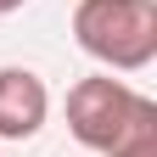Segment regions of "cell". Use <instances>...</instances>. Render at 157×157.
Segmentation results:
<instances>
[{
  "instance_id": "cell-2",
  "label": "cell",
  "mask_w": 157,
  "mask_h": 157,
  "mask_svg": "<svg viewBox=\"0 0 157 157\" xmlns=\"http://www.w3.org/2000/svg\"><path fill=\"white\" fill-rule=\"evenodd\" d=\"M135 107H140V90L129 84V78H112V73H90L78 78V84L67 90V129L78 146L101 151L124 135V124L135 118Z\"/></svg>"
},
{
  "instance_id": "cell-4",
  "label": "cell",
  "mask_w": 157,
  "mask_h": 157,
  "mask_svg": "<svg viewBox=\"0 0 157 157\" xmlns=\"http://www.w3.org/2000/svg\"><path fill=\"white\" fill-rule=\"evenodd\" d=\"M107 157H157V101H151V95H140L135 118L124 124V135L107 146Z\"/></svg>"
},
{
  "instance_id": "cell-3",
  "label": "cell",
  "mask_w": 157,
  "mask_h": 157,
  "mask_svg": "<svg viewBox=\"0 0 157 157\" xmlns=\"http://www.w3.org/2000/svg\"><path fill=\"white\" fill-rule=\"evenodd\" d=\"M51 118V90L34 67H0V140H34Z\"/></svg>"
},
{
  "instance_id": "cell-1",
  "label": "cell",
  "mask_w": 157,
  "mask_h": 157,
  "mask_svg": "<svg viewBox=\"0 0 157 157\" xmlns=\"http://www.w3.org/2000/svg\"><path fill=\"white\" fill-rule=\"evenodd\" d=\"M73 39L107 73H146L157 62V0H78Z\"/></svg>"
},
{
  "instance_id": "cell-5",
  "label": "cell",
  "mask_w": 157,
  "mask_h": 157,
  "mask_svg": "<svg viewBox=\"0 0 157 157\" xmlns=\"http://www.w3.org/2000/svg\"><path fill=\"white\" fill-rule=\"evenodd\" d=\"M28 0H0V17H11V11H23Z\"/></svg>"
}]
</instances>
